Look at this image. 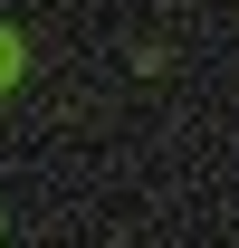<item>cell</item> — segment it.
Wrapping results in <instances>:
<instances>
[{
	"mask_svg": "<svg viewBox=\"0 0 239 248\" xmlns=\"http://www.w3.org/2000/svg\"><path fill=\"white\" fill-rule=\"evenodd\" d=\"M0 77H10V38H0Z\"/></svg>",
	"mask_w": 239,
	"mask_h": 248,
	"instance_id": "obj_1",
	"label": "cell"
}]
</instances>
